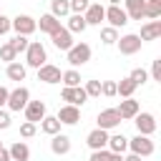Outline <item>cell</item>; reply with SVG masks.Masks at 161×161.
<instances>
[{
	"label": "cell",
	"instance_id": "6da1fadb",
	"mask_svg": "<svg viewBox=\"0 0 161 161\" xmlns=\"http://www.w3.org/2000/svg\"><path fill=\"white\" fill-rule=\"evenodd\" d=\"M45 63H48V53H45L43 43L40 40H30L28 48H25V68H35L38 70Z\"/></svg>",
	"mask_w": 161,
	"mask_h": 161
},
{
	"label": "cell",
	"instance_id": "7a4b0ae2",
	"mask_svg": "<svg viewBox=\"0 0 161 161\" xmlns=\"http://www.w3.org/2000/svg\"><path fill=\"white\" fill-rule=\"evenodd\" d=\"M65 60L70 63V68L86 65V63L91 60V45H88V43H73L70 50H65Z\"/></svg>",
	"mask_w": 161,
	"mask_h": 161
},
{
	"label": "cell",
	"instance_id": "3957f363",
	"mask_svg": "<svg viewBox=\"0 0 161 161\" xmlns=\"http://www.w3.org/2000/svg\"><path fill=\"white\" fill-rule=\"evenodd\" d=\"M10 30H15V35H25V38H30V35L38 30V23H35V18L20 13V15L10 18Z\"/></svg>",
	"mask_w": 161,
	"mask_h": 161
},
{
	"label": "cell",
	"instance_id": "277c9868",
	"mask_svg": "<svg viewBox=\"0 0 161 161\" xmlns=\"http://www.w3.org/2000/svg\"><path fill=\"white\" fill-rule=\"evenodd\" d=\"M128 151L136 153V156H141V158H146V156H151V153L156 151V146H153V138H151V136L136 133L133 138H128Z\"/></svg>",
	"mask_w": 161,
	"mask_h": 161
},
{
	"label": "cell",
	"instance_id": "5b68a950",
	"mask_svg": "<svg viewBox=\"0 0 161 161\" xmlns=\"http://www.w3.org/2000/svg\"><path fill=\"white\" fill-rule=\"evenodd\" d=\"M28 101H30V91L25 88V86H18V88H13L10 91V96H8V103H5V108L8 111H23L25 106H28Z\"/></svg>",
	"mask_w": 161,
	"mask_h": 161
},
{
	"label": "cell",
	"instance_id": "8992f818",
	"mask_svg": "<svg viewBox=\"0 0 161 161\" xmlns=\"http://www.w3.org/2000/svg\"><path fill=\"white\" fill-rule=\"evenodd\" d=\"M116 45H118L121 55H133V53L141 50L143 43H141V38H138V33H126V35H118Z\"/></svg>",
	"mask_w": 161,
	"mask_h": 161
},
{
	"label": "cell",
	"instance_id": "52a82bcc",
	"mask_svg": "<svg viewBox=\"0 0 161 161\" xmlns=\"http://www.w3.org/2000/svg\"><path fill=\"white\" fill-rule=\"evenodd\" d=\"M133 123H136V128H138L141 136H153L156 133V116L148 113V111H138L133 116Z\"/></svg>",
	"mask_w": 161,
	"mask_h": 161
},
{
	"label": "cell",
	"instance_id": "ba28073f",
	"mask_svg": "<svg viewBox=\"0 0 161 161\" xmlns=\"http://www.w3.org/2000/svg\"><path fill=\"white\" fill-rule=\"evenodd\" d=\"M60 98H63L68 106H75V108H80V106L88 101V96H86L83 86H75V88H65V86H63V91H60Z\"/></svg>",
	"mask_w": 161,
	"mask_h": 161
},
{
	"label": "cell",
	"instance_id": "9c48e42d",
	"mask_svg": "<svg viewBox=\"0 0 161 161\" xmlns=\"http://www.w3.org/2000/svg\"><path fill=\"white\" fill-rule=\"evenodd\" d=\"M23 113H25V121H30V123H40V121L48 116V108H45L43 101H28V106L23 108Z\"/></svg>",
	"mask_w": 161,
	"mask_h": 161
},
{
	"label": "cell",
	"instance_id": "30bf717a",
	"mask_svg": "<svg viewBox=\"0 0 161 161\" xmlns=\"http://www.w3.org/2000/svg\"><path fill=\"white\" fill-rule=\"evenodd\" d=\"M103 20H108V25L118 30V28H123V25L128 23V15H126V10H123L121 5H108V8H106V18H103Z\"/></svg>",
	"mask_w": 161,
	"mask_h": 161
},
{
	"label": "cell",
	"instance_id": "8fae6325",
	"mask_svg": "<svg viewBox=\"0 0 161 161\" xmlns=\"http://www.w3.org/2000/svg\"><path fill=\"white\" fill-rule=\"evenodd\" d=\"M60 75H63V70H60L58 65H53V63H45V65L38 68V80H43V83H48V86L60 83Z\"/></svg>",
	"mask_w": 161,
	"mask_h": 161
},
{
	"label": "cell",
	"instance_id": "7c38bea8",
	"mask_svg": "<svg viewBox=\"0 0 161 161\" xmlns=\"http://www.w3.org/2000/svg\"><path fill=\"white\" fill-rule=\"evenodd\" d=\"M96 121H98V128H103V131H111V128L121 126V116H118L116 108H103Z\"/></svg>",
	"mask_w": 161,
	"mask_h": 161
},
{
	"label": "cell",
	"instance_id": "4fadbf2b",
	"mask_svg": "<svg viewBox=\"0 0 161 161\" xmlns=\"http://www.w3.org/2000/svg\"><path fill=\"white\" fill-rule=\"evenodd\" d=\"M55 118L60 121V126H75L78 121H80V108H75V106H60V111L55 113Z\"/></svg>",
	"mask_w": 161,
	"mask_h": 161
},
{
	"label": "cell",
	"instance_id": "5bb4252c",
	"mask_svg": "<svg viewBox=\"0 0 161 161\" xmlns=\"http://www.w3.org/2000/svg\"><path fill=\"white\" fill-rule=\"evenodd\" d=\"M108 131H103V128H93L88 136H86V143H88V148L91 151H101V148H106L108 146Z\"/></svg>",
	"mask_w": 161,
	"mask_h": 161
},
{
	"label": "cell",
	"instance_id": "9a60e30c",
	"mask_svg": "<svg viewBox=\"0 0 161 161\" xmlns=\"http://www.w3.org/2000/svg\"><path fill=\"white\" fill-rule=\"evenodd\" d=\"M103 18H106V8H103L101 3H91V5L86 8V13H83L86 25H101Z\"/></svg>",
	"mask_w": 161,
	"mask_h": 161
},
{
	"label": "cell",
	"instance_id": "2e32d148",
	"mask_svg": "<svg viewBox=\"0 0 161 161\" xmlns=\"http://www.w3.org/2000/svg\"><path fill=\"white\" fill-rule=\"evenodd\" d=\"M50 40H53V45H55L58 50H63V53L70 50V45H73V35L65 30V25H60L58 30H53V33H50Z\"/></svg>",
	"mask_w": 161,
	"mask_h": 161
},
{
	"label": "cell",
	"instance_id": "e0dca14e",
	"mask_svg": "<svg viewBox=\"0 0 161 161\" xmlns=\"http://www.w3.org/2000/svg\"><path fill=\"white\" fill-rule=\"evenodd\" d=\"M118 116H121V121H133V116L141 111V106H138V101L136 98H123L121 103H118Z\"/></svg>",
	"mask_w": 161,
	"mask_h": 161
},
{
	"label": "cell",
	"instance_id": "ac0fdd59",
	"mask_svg": "<svg viewBox=\"0 0 161 161\" xmlns=\"http://www.w3.org/2000/svg\"><path fill=\"white\" fill-rule=\"evenodd\" d=\"M158 35H161V20H148V23L141 25V33H138L141 43H146V40H156Z\"/></svg>",
	"mask_w": 161,
	"mask_h": 161
},
{
	"label": "cell",
	"instance_id": "d6986e66",
	"mask_svg": "<svg viewBox=\"0 0 161 161\" xmlns=\"http://www.w3.org/2000/svg\"><path fill=\"white\" fill-rule=\"evenodd\" d=\"M50 151H53L55 156H65V153L70 151V136H65V133H55V136L50 138Z\"/></svg>",
	"mask_w": 161,
	"mask_h": 161
},
{
	"label": "cell",
	"instance_id": "ffe728a7",
	"mask_svg": "<svg viewBox=\"0 0 161 161\" xmlns=\"http://www.w3.org/2000/svg\"><path fill=\"white\" fill-rule=\"evenodd\" d=\"M123 10H126V15H128V23L131 20H143V5H146V0H123Z\"/></svg>",
	"mask_w": 161,
	"mask_h": 161
},
{
	"label": "cell",
	"instance_id": "44dd1931",
	"mask_svg": "<svg viewBox=\"0 0 161 161\" xmlns=\"http://www.w3.org/2000/svg\"><path fill=\"white\" fill-rule=\"evenodd\" d=\"M8 153H10V161H30V148L25 141H15L8 148Z\"/></svg>",
	"mask_w": 161,
	"mask_h": 161
},
{
	"label": "cell",
	"instance_id": "7402d4cb",
	"mask_svg": "<svg viewBox=\"0 0 161 161\" xmlns=\"http://www.w3.org/2000/svg\"><path fill=\"white\" fill-rule=\"evenodd\" d=\"M106 148L111 153H126L128 151V138L123 133H113V136H108V146Z\"/></svg>",
	"mask_w": 161,
	"mask_h": 161
},
{
	"label": "cell",
	"instance_id": "603a6c76",
	"mask_svg": "<svg viewBox=\"0 0 161 161\" xmlns=\"http://www.w3.org/2000/svg\"><path fill=\"white\" fill-rule=\"evenodd\" d=\"M5 75L10 78V80H25V75H28V68H25V63H18V60H13V63H8V68H5Z\"/></svg>",
	"mask_w": 161,
	"mask_h": 161
},
{
	"label": "cell",
	"instance_id": "cb8c5ba5",
	"mask_svg": "<svg viewBox=\"0 0 161 161\" xmlns=\"http://www.w3.org/2000/svg\"><path fill=\"white\" fill-rule=\"evenodd\" d=\"M35 23H38V28H40V33H48V35H50L53 30H58V28H60V20H58V18H53L50 13H45V15H40V20H35Z\"/></svg>",
	"mask_w": 161,
	"mask_h": 161
},
{
	"label": "cell",
	"instance_id": "d4e9b609",
	"mask_svg": "<svg viewBox=\"0 0 161 161\" xmlns=\"http://www.w3.org/2000/svg\"><path fill=\"white\" fill-rule=\"evenodd\" d=\"M136 88H138V86H136L131 78H121V80L116 83V96H121V98H133Z\"/></svg>",
	"mask_w": 161,
	"mask_h": 161
},
{
	"label": "cell",
	"instance_id": "484cf974",
	"mask_svg": "<svg viewBox=\"0 0 161 161\" xmlns=\"http://www.w3.org/2000/svg\"><path fill=\"white\" fill-rule=\"evenodd\" d=\"M50 15L58 18V20L68 18V15H70V5H68V0H50Z\"/></svg>",
	"mask_w": 161,
	"mask_h": 161
},
{
	"label": "cell",
	"instance_id": "4316f807",
	"mask_svg": "<svg viewBox=\"0 0 161 161\" xmlns=\"http://www.w3.org/2000/svg\"><path fill=\"white\" fill-rule=\"evenodd\" d=\"M88 25H86V20H83V15H75V13H70L68 15V23H65V30L73 35V33H83Z\"/></svg>",
	"mask_w": 161,
	"mask_h": 161
},
{
	"label": "cell",
	"instance_id": "83f0119b",
	"mask_svg": "<svg viewBox=\"0 0 161 161\" xmlns=\"http://www.w3.org/2000/svg\"><path fill=\"white\" fill-rule=\"evenodd\" d=\"M40 131L48 133V136H55V133H60V121H58L55 116H45V118L40 121Z\"/></svg>",
	"mask_w": 161,
	"mask_h": 161
},
{
	"label": "cell",
	"instance_id": "f1b7e54d",
	"mask_svg": "<svg viewBox=\"0 0 161 161\" xmlns=\"http://www.w3.org/2000/svg\"><path fill=\"white\" fill-rule=\"evenodd\" d=\"M80 73L75 70V68H70V70H63V75H60V83L65 86V88H75V86H80Z\"/></svg>",
	"mask_w": 161,
	"mask_h": 161
},
{
	"label": "cell",
	"instance_id": "f546056e",
	"mask_svg": "<svg viewBox=\"0 0 161 161\" xmlns=\"http://www.w3.org/2000/svg\"><path fill=\"white\" fill-rule=\"evenodd\" d=\"M143 18L158 20V18H161V0H146V5H143Z\"/></svg>",
	"mask_w": 161,
	"mask_h": 161
},
{
	"label": "cell",
	"instance_id": "4dcf8cb0",
	"mask_svg": "<svg viewBox=\"0 0 161 161\" xmlns=\"http://www.w3.org/2000/svg\"><path fill=\"white\" fill-rule=\"evenodd\" d=\"M101 40H103V45H116V40H118V30L111 28V25L101 28Z\"/></svg>",
	"mask_w": 161,
	"mask_h": 161
},
{
	"label": "cell",
	"instance_id": "1f68e13d",
	"mask_svg": "<svg viewBox=\"0 0 161 161\" xmlns=\"http://www.w3.org/2000/svg\"><path fill=\"white\" fill-rule=\"evenodd\" d=\"M83 91H86L88 98H101V80H86Z\"/></svg>",
	"mask_w": 161,
	"mask_h": 161
},
{
	"label": "cell",
	"instance_id": "d6a6232c",
	"mask_svg": "<svg viewBox=\"0 0 161 161\" xmlns=\"http://www.w3.org/2000/svg\"><path fill=\"white\" fill-rule=\"evenodd\" d=\"M8 43H10V48H13L15 53H25V48H28V43H30V40H28L25 35H15V38H13V40H8Z\"/></svg>",
	"mask_w": 161,
	"mask_h": 161
},
{
	"label": "cell",
	"instance_id": "836d02e7",
	"mask_svg": "<svg viewBox=\"0 0 161 161\" xmlns=\"http://www.w3.org/2000/svg\"><path fill=\"white\" fill-rule=\"evenodd\" d=\"M15 58H18V53L10 48V43H3V45H0V60H5V63H13Z\"/></svg>",
	"mask_w": 161,
	"mask_h": 161
},
{
	"label": "cell",
	"instance_id": "e575fe53",
	"mask_svg": "<svg viewBox=\"0 0 161 161\" xmlns=\"http://www.w3.org/2000/svg\"><path fill=\"white\" fill-rule=\"evenodd\" d=\"M128 78H131V80H133V83H136V86H143V83H146V80H148V73H146V70H143V68H133V70H131V75H128Z\"/></svg>",
	"mask_w": 161,
	"mask_h": 161
},
{
	"label": "cell",
	"instance_id": "d590c367",
	"mask_svg": "<svg viewBox=\"0 0 161 161\" xmlns=\"http://www.w3.org/2000/svg\"><path fill=\"white\" fill-rule=\"evenodd\" d=\"M68 5H70V13L83 15V13H86V8L91 5V0H68Z\"/></svg>",
	"mask_w": 161,
	"mask_h": 161
},
{
	"label": "cell",
	"instance_id": "8d00e7d4",
	"mask_svg": "<svg viewBox=\"0 0 161 161\" xmlns=\"http://www.w3.org/2000/svg\"><path fill=\"white\" fill-rule=\"evenodd\" d=\"M35 131H38L35 123H30V121H23V123H20V136H23V138H33Z\"/></svg>",
	"mask_w": 161,
	"mask_h": 161
},
{
	"label": "cell",
	"instance_id": "74e56055",
	"mask_svg": "<svg viewBox=\"0 0 161 161\" xmlns=\"http://www.w3.org/2000/svg\"><path fill=\"white\" fill-rule=\"evenodd\" d=\"M101 96L113 98V96H116V80H103V83H101Z\"/></svg>",
	"mask_w": 161,
	"mask_h": 161
},
{
	"label": "cell",
	"instance_id": "f35d334b",
	"mask_svg": "<svg viewBox=\"0 0 161 161\" xmlns=\"http://www.w3.org/2000/svg\"><path fill=\"white\" fill-rule=\"evenodd\" d=\"M111 158V151L108 148H101V151H91V158L88 161H108Z\"/></svg>",
	"mask_w": 161,
	"mask_h": 161
},
{
	"label": "cell",
	"instance_id": "ab89813d",
	"mask_svg": "<svg viewBox=\"0 0 161 161\" xmlns=\"http://www.w3.org/2000/svg\"><path fill=\"white\" fill-rule=\"evenodd\" d=\"M10 111L8 108H0V131H5V128H10Z\"/></svg>",
	"mask_w": 161,
	"mask_h": 161
},
{
	"label": "cell",
	"instance_id": "60d3db41",
	"mask_svg": "<svg viewBox=\"0 0 161 161\" xmlns=\"http://www.w3.org/2000/svg\"><path fill=\"white\" fill-rule=\"evenodd\" d=\"M151 80H161V58L151 63Z\"/></svg>",
	"mask_w": 161,
	"mask_h": 161
},
{
	"label": "cell",
	"instance_id": "b9f144b4",
	"mask_svg": "<svg viewBox=\"0 0 161 161\" xmlns=\"http://www.w3.org/2000/svg\"><path fill=\"white\" fill-rule=\"evenodd\" d=\"M8 30H10V18L0 13V38H3V35H5Z\"/></svg>",
	"mask_w": 161,
	"mask_h": 161
},
{
	"label": "cell",
	"instance_id": "7bdbcfd3",
	"mask_svg": "<svg viewBox=\"0 0 161 161\" xmlns=\"http://www.w3.org/2000/svg\"><path fill=\"white\" fill-rule=\"evenodd\" d=\"M8 96H10V91H8L5 86H0V108H5V103H8Z\"/></svg>",
	"mask_w": 161,
	"mask_h": 161
},
{
	"label": "cell",
	"instance_id": "ee69618b",
	"mask_svg": "<svg viewBox=\"0 0 161 161\" xmlns=\"http://www.w3.org/2000/svg\"><path fill=\"white\" fill-rule=\"evenodd\" d=\"M0 161H10V153H8V148H5V146L0 148Z\"/></svg>",
	"mask_w": 161,
	"mask_h": 161
},
{
	"label": "cell",
	"instance_id": "f6af8a7d",
	"mask_svg": "<svg viewBox=\"0 0 161 161\" xmlns=\"http://www.w3.org/2000/svg\"><path fill=\"white\" fill-rule=\"evenodd\" d=\"M123 161H141V156H136V153H123Z\"/></svg>",
	"mask_w": 161,
	"mask_h": 161
},
{
	"label": "cell",
	"instance_id": "bcb514c9",
	"mask_svg": "<svg viewBox=\"0 0 161 161\" xmlns=\"http://www.w3.org/2000/svg\"><path fill=\"white\" fill-rule=\"evenodd\" d=\"M108 161H123V153H111V158Z\"/></svg>",
	"mask_w": 161,
	"mask_h": 161
},
{
	"label": "cell",
	"instance_id": "7dc6e473",
	"mask_svg": "<svg viewBox=\"0 0 161 161\" xmlns=\"http://www.w3.org/2000/svg\"><path fill=\"white\" fill-rule=\"evenodd\" d=\"M123 0H108V5H121Z\"/></svg>",
	"mask_w": 161,
	"mask_h": 161
},
{
	"label": "cell",
	"instance_id": "c3c4849f",
	"mask_svg": "<svg viewBox=\"0 0 161 161\" xmlns=\"http://www.w3.org/2000/svg\"><path fill=\"white\" fill-rule=\"evenodd\" d=\"M0 148H3V141H0Z\"/></svg>",
	"mask_w": 161,
	"mask_h": 161
}]
</instances>
